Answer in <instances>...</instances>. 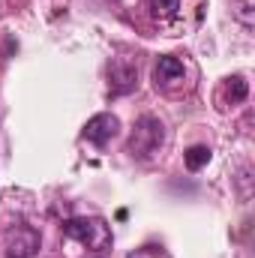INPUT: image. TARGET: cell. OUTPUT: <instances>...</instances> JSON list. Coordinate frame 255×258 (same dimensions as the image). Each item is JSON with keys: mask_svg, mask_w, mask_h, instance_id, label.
I'll return each mask as SVG.
<instances>
[{"mask_svg": "<svg viewBox=\"0 0 255 258\" xmlns=\"http://www.w3.org/2000/svg\"><path fill=\"white\" fill-rule=\"evenodd\" d=\"M228 81H231V84H228L231 102H243V99H246V93H249V90H246V81H243L240 75H234V78H228Z\"/></svg>", "mask_w": 255, "mask_h": 258, "instance_id": "30bf717a", "label": "cell"}, {"mask_svg": "<svg viewBox=\"0 0 255 258\" xmlns=\"http://www.w3.org/2000/svg\"><path fill=\"white\" fill-rule=\"evenodd\" d=\"M177 9H180V0H150L153 18H174Z\"/></svg>", "mask_w": 255, "mask_h": 258, "instance_id": "ba28073f", "label": "cell"}, {"mask_svg": "<svg viewBox=\"0 0 255 258\" xmlns=\"http://www.w3.org/2000/svg\"><path fill=\"white\" fill-rule=\"evenodd\" d=\"M42 246V237L30 225H18L6 234V258H36Z\"/></svg>", "mask_w": 255, "mask_h": 258, "instance_id": "3957f363", "label": "cell"}, {"mask_svg": "<svg viewBox=\"0 0 255 258\" xmlns=\"http://www.w3.org/2000/svg\"><path fill=\"white\" fill-rule=\"evenodd\" d=\"M165 144V126L153 114H141L132 126V135L126 141V153L132 159H153L159 147Z\"/></svg>", "mask_w": 255, "mask_h": 258, "instance_id": "7a4b0ae2", "label": "cell"}, {"mask_svg": "<svg viewBox=\"0 0 255 258\" xmlns=\"http://www.w3.org/2000/svg\"><path fill=\"white\" fill-rule=\"evenodd\" d=\"M60 231H63V237L81 243L90 252H105V249H111V240H114L111 225L102 216H72L60 225Z\"/></svg>", "mask_w": 255, "mask_h": 258, "instance_id": "6da1fadb", "label": "cell"}, {"mask_svg": "<svg viewBox=\"0 0 255 258\" xmlns=\"http://www.w3.org/2000/svg\"><path fill=\"white\" fill-rule=\"evenodd\" d=\"M183 75H186V69H183V60L180 57H174V54H162L156 66H153V84L156 87H174V84H180L183 81Z\"/></svg>", "mask_w": 255, "mask_h": 258, "instance_id": "5b68a950", "label": "cell"}, {"mask_svg": "<svg viewBox=\"0 0 255 258\" xmlns=\"http://www.w3.org/2000/svg\"><path fill=\"white\" fill-rule=\"evenodd\" d=\"M126 258H171V252L165 246H141V249H132Z\"/></svg>", "mask_w": 255, "mask_h": 258, "instance_id": "9c48e42d", "label": "cell"}, {"mask_svg": "<svg viewBox=\"0 0 255 258\" xmlns=\"http://www.w3.org/2000/svg\"><path fill=\"white\" fill-rule=\"evenodd\" d=\"M183 162H186L189 171H201V168L210 162V147H207V144H192L189 150L183 153Z\"/></svg>", "mask_w": 255, "mask_h": 258, "instance_id": "52a82bcc", "label": "cell"}, {"mask_svg": "<svg viewBox=\"0 0 255 258\" xmlns=\"http://www.w3.org/2000/svg\"><path fill=\"white\" fill-rule=\"evenodd\" d=\"M135 84H138V66L129 60H114L111 63V93L114 96L132 93Z\"/></svg>", "mask_w": 255, "mask_h": 258, "instance_id": "8992f818", "label": "cell"}, {"mask_svg": "<svg viewBox=\"0 0 255 258\" xmlns=\"http://www.w3.org/2000/svg\"><path fill=\"white\" fill-rule=\"evenodd\" d=\"M117 132H120V117L111 114V111H102V114H93V117L84 123V132H81V135H84L90 144L105 147Z\"/></svg>", "mask_w": 255, "mask_h": 258, "instance_id": "277c9868", "label": "cell"}]
</instances>
